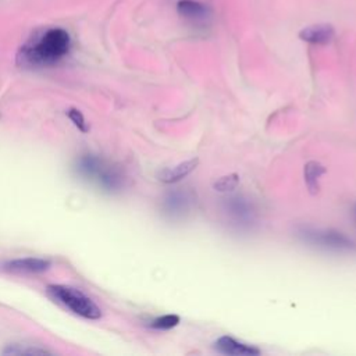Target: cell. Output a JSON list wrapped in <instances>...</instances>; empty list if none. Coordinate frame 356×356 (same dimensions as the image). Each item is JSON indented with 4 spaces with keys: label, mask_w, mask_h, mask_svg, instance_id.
<instances>
[{
    "label": "cell",
    "mask_w": 356,
    "mask_h": 356,
    "mask_svg": "<svg viewBox=\"0 0 356 356\" xmlns=\"http://www.w3.org/2000/svg\"><path fill=\"white\" fill-rule=\"evenodd\" d=\"M178 324H179V317L177 314H164V316H160V317L154 318L153 321H150V327L154 330H160V331L171 330V328L177 327Z\"/></svg>",
    "instance_id": "cell-14"
},
{
    "label": "cell",
    "mask_w": 356,
    "mask_h": 356,
    "mask_svg": "<svg viewBox=\"0 0 356 356\" xmlns=\"http://www.w3.org/2000/svg\"><path fill=\"white\" fill-rule=\"evenodd\" d=\"M178 15L193 26H206L211 19V10L197 0H179L177 3Z\"/></svg>",
    "instance_id": "cell-6"
},
{
    "label": "cell",
    "mask_w": 356,
    "mask_h": 356,
    "mask_svg": "<svg viewBox=\"0 0 356 356\" xmlns=\"http://www.w3.org/2000/svg\"><path fill=\"white\" fill-rule=\"evenodd\" d=\"M353 213H355V218H356V206H355V210H353Z\"/></svg>",
    "instance_id": "cell-16"
},
{
    "label": "cell",
    "mask_w": 356,
    "mask_h": 356,
    "mask_svg": "<svg viewBox=\"0 0 356 356\" xmlns=\"http://www.w3.org/2000/svg\"><path fill=\"white\" fill-rule=\"evenodd\" d=\"M68 117L70 120L74 122V125L81 131V132H86L89 128H88V124L82 115V113L76 108H70L68 110Z\"/></svg>",
    "instance_id": "cell-15"
},
{
    "label": "cell",
    "mask_w": 356,
    "mask_h": 356,
    "mask_svg": "<svg viewBox=\"0 0 356 356\" xmlns=\"http://www.w3.org/2000/svg\"><path fill=\"white\" fill-rule=\"evenodd\" d=\"M298 236L305 243L325 250H349L353 248L352 239L335 229L302 227L298 229Z\"/></svg>",
    "instance_id": "cell-4"
},
{
    "label": "cell",
    "mask_w": 356,
    "mask_h": 356,
    "mask_svg": "<svg viewBox=\"0 0 356 356\" xmlns=\"http://www.w3.org/2000/svg\"><path fill=\"white\" fill-rule=\"evenodd\" d=\"M71 49V38L63 28H49L31 38L18 51L17 63L24 67H49L63 60Z\"/></svg>",
    "instance_id": "cell-1"
},
{
    "label": "cell",
    "mask_w": 356,
    "mask_h": 356,
    "mask_svg": "<svg viewBox=\"0 0 356 356\" xmlns=\"http://www.w3.org/2000/svg\"><path fill=\"white\" fill-rule=\"evenodd\" d=\"M50 267V261L36 257H24V259H15L10 260L3 264V268L11 273H43Z\"/></svg>",
    "instance_id": "cell-10"
},
{
    "label": "cell",
    "mask_w": 356,
    "mask_h": 356,
    "mask_svg": "<svg viewBox=\"0 0 356 356\" xmlns=\"http://www.w3.org/2000/svg\"><path fill=\"white\" fill-rule=\"evenodd\" d=\"M217 352L228 356H256L260 355V349L256 346L241 342L229 335H222L214 342Z\"/></svg>",
    "instance_id": "cell-8"
},
{
    "label": "cell",
    "mask_w": 356,
    "mask_h": 356,
    "mask_svg": "<svg viewBox=\"0 0 356 356\" xmlns=\"http://www.w3.org/2000/svg\"><path fill=\"white\" fill-rule=\"evenodd\" d=\"M76 172L107 192L120 191L124 186L121 170L96 154H83L76 161Z\"/></svg>",
    "instance_id": "cell-2"
},
{
    "label": "cell",
    "mask_w": 356,
    "mask_h": 356,
    "mask_svg": "<svg viewBox=\"0 0 356 356\" xmlns=\"http://www.w3.org/2000/svg\"><path fill=\"white\" fill-rule=\"evenodd\" d=\"M224 210L231 218V221L239 228H249L254 222V218H256L254 207L252 202H249V199L243 196L228 197L225 200Z\"/></svg>",
    "instance_id": "cell-5"
},
{
    "label": "cell",
    "mask_w": 356,
    "mask_h": 356,
    "mask_svg": "<svg viewBox=\"0 0 356 356\" xmlns=\"http://www.w3.org/2000/svg\"><path fill=\"white\" fill-rule=\"evenodd\" d=\"M325 172V168L323 164H320L318 161H307L305 164V170H303V177H305V182L306 186L309 189V192L312 195L317 193L320 189V177Z\"/></svg>",
    "instance_id": "cell-12"
},
{
    "label": "cell",
    "mask_w": 356,
    "mask_h": 356,
    "mask_svg": "<svg viewBox=\"0 0 356 356\" xmlns=\"http://www.w3.org/2000/svg\"><path fill=\"white\" fill-rule=\"evenodd\" d=\"M46 292L54 302L79 317L88 320H97L102 317L100 307L79 289L67 285H49Z\"/></svg>",
    "instance_id": "cell-3"
},
{
    "label": "cell",
    "mask_w": 356,
    "mask_h": 356,
    "mask_svg": "<svg viewBox=\"0 0 356 356\" xmlns=\"http://www.w3.org/2000/svg\"><path fill=\"white\" fill-rule=\"evenodd\" d=\"M197 164H199V159L197 157L189 159V160L182 161V163L174 165V167H168V168L161 170L157 174V178H159V181H161L164 184L178 182L182 178H185L186 175H189L197 167Z\"/></svg>",
    "instance_id": "cell-11"
},
{
    "label": "cell",
    "mask_w": 356,
    "mask_h": 356,
    "mask_svg": "<svg viewBox=\"0 0 356 356\" xmlns=\"http://www.w3.org/2000/svg\"><path fill=\"white\" fill-rule=\"evenodd\" d=\"M335 36V29L330 24H316L305 26L299 32V38L310 44H327Z\"/></svg>",
    "instance_id": "cell-9"
},
{
    "label": "cell",
    "mask_w": 356,
    "mask_h": 356,
    "mask_svg": "<svg viewBox=\"0 0 356 356\" xmlns=\"http://www.w3.org/2000/svg\"><path fill=\"white\" fill-rule=\"evenodd\" d=\"M192 195L186 191H171L163 199V210L168 217H182L192 206Z\"/></svg>",
    "instance_id": "cell-7"
},
{
    "label": "cell",
    "mask_w": 356,
    "mask_h": 356,
    "mask_svg": "<svg viewBox=\"0 0 356 356\" xmlns=\"http://www.w3.org/2000/svg\"><path fill=\"white\" fill-rule=\"evenodd\" d=\"M238 185H239V175H238L236 172H231V174H227V175L220 177V178L213 184V188H214V191H217V192L227 193V192H232Z\"/></svg>",
    "instance_id": "cell-13"
}]
</instances>
